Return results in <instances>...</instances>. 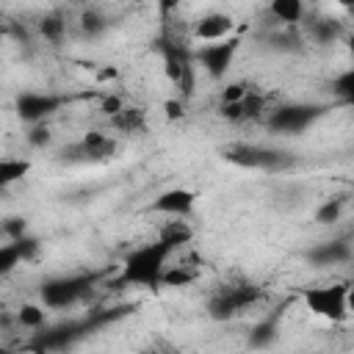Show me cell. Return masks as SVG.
Wrapping results in <instances>:
<instances>
[{"label":"cell","mask_w":354,"mask_h":354,"mask_svg":"<svg viewBox=\"0 0 354 354\" xmlns=\"http://www.w3.org/2000/svg\"><path fill=\"white\" fill-rule=\"evenodd\" d=\"M188 282H194V271H188V268H183V266L166 268V271H163V279H160V285H169V288H183V285H188Z\"/></svg>","instance_id":"25"},{"label":"cell","mask_w":354,"mask_h":354,"mask_svg":"<svg viewBox=\"0 0 354 354\" xmlns=\"http://www.w3.org/2000/svg\"><path fill=\"white\" fill-rule=\"evenodd\" d=\"M28 171H30L28 158H3L0 160V185L8 188L11 183H19L22 177H28Z\"/></svg>","instance_id":"14"},{"label":"cell","mask_w":354,"mask_h":354,"mask_svg":"<svg viewBox=\"0 0 354 354\" xmlns=\"http://www.w3.org/2000/svg\"><path fill=\"white\" fill-rule=\"evenodd\" d=\"M191 238H194V230H191L185 221H166V224L160 227V232H158V241L169 243L171 249H177L180 243H188Z\"/></svg>","instance_id":"15"},{"label":"cell","mask_w":354,"mask_h":354,"mask_svg":"<svg viewBox=\"0 0 354 354\" xmlns=\"http://www.w3.org/2000/svg\"><path fill=\"white\" fill-rule=\"evenodd\" d=\"M318 116H324L321 105H307V102H290L282 105L277 111H271L266 116V127L271 133H282V136H299L304 133Z\"/></svg>","instance_id":"3"},{"label":"cell","mask_w":354,"mask_h":354,"mask_svg":"<svg viewBox=\"0 0 354 354\" xmlns=\"http://www.w3.org/2000/svg\"><path fill=\"white\" fill-rule=\"evenodd\" d=\"M61 97L58 94H44V91H22L17 97V116L28 124L44 122L50 113H55L61 108Z\"/></svg>","instance_id":"8"},{"label":"cell","mask_w":354,"mask_h":354,"mask_svg":"<svg viewBox=\"0 0 354 354\" xmlns=\"http://www.w3.org/2000/svg\"><path fill=\"white\" fill-rule=\"evenodd\" d=\"M28 144H30V147H47V144H50V130H47V124H44V122L30 124Z\"/></svg>","instance_id":"27"},{"label":"cell","mask_w":354,"mask_h":354,"mask_svg":"<svg viewBox=\"0 0 354 354\" xmlns=\"http://www.w3.org/2000/svg\"><path fill=\"white\" fill-rule=\"evenodd\" d=\"M351 257V249L348 243L343 241H329V243H318L315 249L307 252V260L315 263V266H335V263H343Z\"/></svg>","instance_id":"12"},{"label":"cell","mask_w":354,"mask_h":354,"mask_svg":"<svg viewBox=\"0 0 354 354\" xmlns=\"http://www.w3.org/2000/svg\"><path fill=\"white\" fill-rule=\"evenodd\" d=\"M304 304L313 315L340 324L346 321L348 310V282H335V285H315L304 290Z\"/></svg>","instance_id":"2"},{"label":"cell","mask_w":354,"mask_h":354,"mask_svg":"<svg viewBox=\"0 0 354 354\" xmlns=\"http://www.w3.org/2000/svg\"><path fill=\"white\" fill-rule=\"evenodd\" d=\"M194 205H196V194L194 191H188V188H169V191L155 196L149 210L171 216V218H185V216L194 213Z\"/></svg>","instance_id":"9"},{"label":"cell","mask_w":354,"mask_h":354,"mask_svg":"<svg viewBox=\"0 0 354 354\" xmlns=\"http://www.w3.org/2000/svg\"><path fill=\"white\" fill-rule=\"evenodd\" d=\"M268 14L285 25H296L304 17V0H268Z\"/></svg>","instance_id":"13"},{"label":"cell","mask_w":354,"mask_h":354,"mask_svg":"<svg viewBox=\"0 0 354 354\" xmlns=\"http://www.w3.org/2000/svg\"><path fill=\"white\" fill-rule=\"evenodd\" d=\"M111 122L127 133H136V130H144V111L141 108H122L116 116H111Z\"/></svg>","instance_id":"17"},{"label":"cell","mask_w":354,"mask_h":354,"mask_svg":"<svg viewBox=\"0 0 354 354\" xmlns=\"http://www.w3.org/2000/svg\"><path fill=\"white\" fill-rule=\"evenodd\" d=\"M224 158L235 166H243V169H282L285 163H290V158L285 152H277V149H263V147H254V144H235L230 149H224Z\"/></svg>","instance_id":"6"},{"label":"cell","mask_w":354,"mask_h":354,"mask_svg":"<svg viewBox=\"0 0 354 354\" xmlns=\"http://www.w3.org/2000/svg\"><path fill=\"white\" fill-rule=\"evenodd\" d=\"M249 91H252V88H249L246 83H241V80L227 83V86L221 88V105H227V102H238V100H243Z\"/></svg>","instance_id":"26"},{"label":"cell","mask_w":354,"mask_h":354,"mask_svg":"<svg viewBox=\"0 0 354 354\" xmlns=\"http://www.w3.org/2000/svg\"><path fill=\"white\" fill-rule=\"evenodd\" d=\"M17 318H19L22 326H28V329H39V326H44V321H47V310L39 307V304H22L19 313H17Z\"/></svg>","instance_id":"19"},{"label":"cell","mask_w":354,"mask_h":354,"mask_svg":"<svg viewBox=\"0 0 354 354\" xmlns=\"http://www.w3.org/2000/svg\"><path fill=\"white\" fill-rule=\"evenodd\" d=\"M346 41H348V50L354 53V33H348V36H346Z\"/></svg>","instance_id":"35"},{"label":"cell","mask_w":354,"mask_h":354,"mask_svg":"<svg viewBox=\"0 0 354 354\" xmlns=\"http://www.w3.org/2000/svg\"><path fill=\"white\" fill-rule=\"evenodd\" d=\"M69 152L77 155L75 160H105V158H111V155L116 152V141H113L111 136L100 133V130H91V133H86V136L80 138V144H75Z\"/></svg>","instance_id":"10"},{"label":"cell","mask_w":354,"mask_h":354,"mask_svg":"<svg viewBox=\"0 0 354 354\" xmlns=\"http://www.w3.org/2000/svg\"><path fill=\"white\" fill-rule=\"evenodd\" d=\"M337 3H340V6H343L348 14H354V0H337Z\"/></svg>","instance_id":"34"},{"label":"cell","mask_w":354,"mask_h":354,"mask_svg":"<svg viewBox=\"0 0 354 354\" xmlns=\"http://www.w3.org/2000/svg\"><path fill=\"white\" fill-rule=\"evenodd\" d=\"M238 44H241V41H238L235 36H227V39H221V41H207V44H202V47L194 53V58H196V64L205 69L207 77L218 80V77H224V75L230 72L232 58H235V53H238Z\"/></svg>","instance_id":"5"},{"label":"cell","mask_w":354,"mask_h":354,"mask_svg":"<svg viewBox=\"0 0 354 354\" xmlns=\"http://www.w3.org/2000/svg\"><path fill=\"white\" fill-rule=\"evenodd\" d=\"M180 0H158V8H160V17H169L174 8H177Z\"/></svg>","instance_id":"32"},{"label":"cell","mask_w":354,"mask_h":354,"mask_svg":"<svg viewBox=\"0 0 354 354\" xmlns=\"http://www.w3.org/2000/svg\"><path fill=\"white\" fill-rule=\"evenodd\" d=\"M22 260V252H19V246L14 243V241H8L6 246H0V274H8V271H14V266Z\"/></svg>","instance_id":"24"},{"label":"cell","mask_w":354,"mask_h":354,"mask_svg":"<svg viewBox=\"0 0 354 354\" xmlns=\"http://www.w3.org/2000/svg\"><path fill=\"white\" fill-rule=\"evenodd\" d=\"M64 30H66V22H64L61 14H47V17L39 22V33H41L47 41H53V44H58V41L64 39Z\"/></svg>","instance_id":"18"},{"label":"cell","mask_w":354,"mask_h":354,"mask_svg":"<svg viewBox=\"0 0 354 354\" xmlns=\"http://www.w3.org/2000/svg\"><path fill=\"white\" fill-rule=\"evenodd\" d=\"M91 288V277H55L41 285V301L50 310L75 304Z\"/></svg>","instance_id":"7"},{"label":"cell","mask_w":354,"mask_h":354,"mask_svg":"<svg viewBox=\"0 0 354 354\" xmlns=\"http://www.w3.org/2000/svg\"><path fill=\"white\" fill-rule=\"evenodd\" d=\"M232 30H235V19L230 14H224V11H210V14L199 17L196 25H194V36L199 41H221Z\"/></svg>","instance_id":"11"},{"label":"cell","mask_w":354,"mask_h":354,"mask_svg":"<svg viewBox=\"0 0 354 354\" xmlns=\"http://www.w3.org/2000/svg\"><path fill=\"white\" fill-rule=\"evenodd\" d=\"M3 232H6L11 241H17V238H22V235L28 232V224H25V218H8V221L3 224Z\"/></svg>","instance_id":"29"},{"label":"cell","mask_w":354,"mask_h":354,"mask_svg":"<svg viewBox=\"0 0 354 354\" xmlns=\"http://www.w3.org/2000/svg\"><path fill=\"white\" fill-rule=\"evenodd\" d=\"M163 108H166V119H180V116L185 113V111H183V102H180V100H169V102H166Z\"/></svg>","instance_id":"31"},{"label":"cell","mask_w":354,"mask_h":354,"mask_svg":"<svg viewBox=\"0 0 354 354\" xmlns=\"http://www.w3.org/2000/svg\"><path fill=\"white\" fill-rule=\"evenodd\" d=\"M260 299V288L257 285H235V288H221L210 296L207 301V315L216 321H230L232 315H238L241 310L252 307Z\"/></svg>","instance_id":"4"},{"label":"cell","mask_w":354,"mask_h":354,"mask_svg":"<svg viewBox=\"0 0 354 354\" xmlns=\"http://www.w3.org/2000/svg\"><path fill=\"white\" fill-rule=\"evenodd\" d=\"M105 28H108V19H105L100 11H83V17H80V30H83V36L94 39V36H100Z\"/></svg>","instance_id":"21"},{"label":"cell","mask_w":354,"mask_h":354,"mask_svg":"<svg viewBox=\"0 0 354 354\" xmlns=\"http://www.w3.org/2000/svg\"><path fill=\"white\" fill-rule=\"evenodd\" d=\"M348 310H354V279L348 282Z\"/></svg>","instance_id":"33"},{"label":"cell","mask_w":354,"mask_h":354,"mask_svg":"<svg viewBox=\"0 0 354 354\" xmlns=\"http://www.w3.org/2000/svg\"><path fill=\"white\" fill-rule=\"evenodd\" d=\"M332 94L340 97L343 102H354V66L340 72L335 80H332Z\"/></svg>","instance_id":"20"},{"label":"cell","mask_w":354,"mask_h":354,"mask_svg":"<svg viewBox=\"0 0 354 354\" xmlns=\"http://www.w3.org/2000/svg\"><path fill=\"white\" fill-rule=\"evenodd\" d=\"M174 249L163 241H152L144 246H136L133 252L124 254L122 260V279L127 285H144V288H158L166 271V260Z\"/></svg>","instance_id":"1"},{"label":"cell","mask_w":354,"mask_h":354,"mask_svg":"<svg viewBox=\"0 0 354 354\" xmlns=\"http://www.w3.org/2000/svg\"><path fill=\"white\" fill-rule=\"evenodd\" d=\"M274 337H277V324H274V321H263V324H257V326H254V332H252L249 343H252V346H257V348H263V346H271V343H274Z\"/></svg>","instance_id":"22"},{"label":"cell","mask_w":354,"mask_h":354,"mask_svg":"<svg viewBox=\"0 0 354 354\" xmlns=\"http://www.w3.org/2000/svg\"><path fill=\"white\" fill-rule=\"evenodd\" d=\"M340 213H343V202H340V199H326V202L315 210V224H332V221L340 218Z\"/></svg>","instance_id":"23"},{"label":"cell","mask_w":354,"mask_h":354,"mask_svg":"<svg viewBox=\"0 0 354 354\" xmlns=\"http://www.w3.org/2000/svg\"><path fill=\"white\" fill-rule=\"evenodd\" d=\"M122 108H124V102H122L119 97H105V100H102V113H105V116H116Z\"/></svg>","instance_id":"30"},{"label":"cell","mask_w":354,"mask_h":354,"mask_svg":"<svg viewBox=\"0 0 354 354\" xmlns=\"http://www.w3.org/2000/svg\"><path fill=\"white\" fill-rule=\"evenodd\" d=\"M17 246H19V252H22V260H33L36 257V252H39V238H33V235H22V238H17L14 241Z\"/></svg>","instance_id":"28"},{"label":"cell","mask_w":354,"mask_h":354,"mask_svg":"<svg viewBox=\"0 0 354 354\" xmlns=\"http://www.w3.org/2000/svg\"><path fill=\"white\" fill-rule=\"evenodd\" d=\"M340 36H343V30H340V22H335V19H315V22L310 25V39H313L315 44H321V47L332 44V41L340 39Z\"/></svg>","instance_id":"16"}]
</instances>
